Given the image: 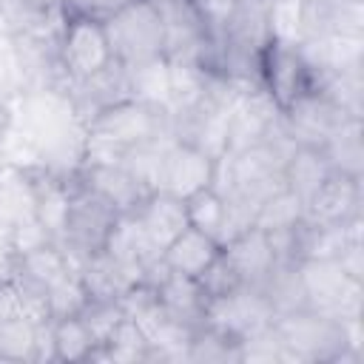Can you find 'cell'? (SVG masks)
<instances>
[{
    "label": "cell",
    "instance_id": "6da1fadb",
    "mask_svg": "<svg viewBox=\"0 0 364 364\" xmlns=\"http://www.w3.org/2000/svg\"><path fill=\"white\" fill-rule=\"evenodd\" d=\"M171 136L168 108L131 97L111 108H102L82 122V159L122 162L128 151L151 139Z\"/></svg>",
    "mask_w": 364,
    "mask_h": 364
},
{
    "label": "cell",
    "instance_id": "7a4b0ae2",
    "mask_svg": "<svg viewBox=\"0 0 364 364\" xmlns=\"http://www.w3.org/2000/svg\"><path fill=\"white\" fill-rule=\"evenodd\" d=\"M102 26L114 63L125 65L128 71H139L165 60V37L156 0H134L111 14Z\"/></svg>",
    "mask_w": 364,
    "mask_h": 364
},
{
    "label": "cell",
    "instance_id": "3957f363",
    "mask_svg": "<svg viewBox=\"0 0 364 364\" xmlns=\"http://www.w3.org/2000/svg\"><path fill=\"white\" fill-rule=\"evenodd\" d=\"M330 68L313 65L299 43L287 40H270L262 54H259V68H256V85L267 94V100L279 108L287 111L299 97L316 91L324 85Z\"/></svg>",
    "mask_w": 364,
    "mask_h": 364
},
{
    "label": "cell",
    "instance_id": "277c9868",
    "mask_svg": "<svg viewBox=\"0 0 364 364\" xmlns=\"http://www.w3.org/2000/svg\"><path fill=\"white\" fill-rule=\"evenodd\" d=\"M117 219H119V213L105 199H100L97 193L85 191L82 185H77L71 179L68 208H65L57 242L68 253L74 267L82 259L105 250V245H108V239H111V233L117 228Z\"/></svg>",
    "mask_w": 364,
    "mask_h": 364
},
{
    "label": "cell",
    "instance_id": "5b68a950",
    "mask_svg": "<svg viewBox=\"0 0 364 364\" xmlns=\"http://www.w3.org/2000/svg\"><path fill=\"white\" fill-rule=\"evenodd\" d=\"M57 63L63 82L85 80L100 68H105L108 63H114L105 26L91 17L63 14V26L57 34Z\"/></svg>",
    "mask_w": 364,
    "mask_h": 364
},
{
    "label": "cell",
    "instance_id": "8992f818",
    "mask_svg": "<svg viewBox=\"0 0 364 364\" xmlns=\"http://www.w3.org/2000/svg\"><path fill=\"white\" fill-rule=\"evenodd\" d=\"M162 37H165V63L199 65L205 46L210 40V17L199 0H156Z\"/></svg>",
    "mask_w": 364,
    "mask_h": 364
},
{
    "label": "cell",
    "instance_id": "52a82bcc",
    "mask_svg": "<svg viewBox=\"0 0 364 364\" xmlns=\"http://www.w3.org/2000/svg\"><path fill=\"white\" fill-rule=\"evenodd\" d=\"M71 179L77 185H82L85 191L97 193L100 199H105L119 216L134 213L142 205V199L151 193V188L122 162H91V159H82Z\"/></svg>",
    "mask_w": 364,
    "mask_h": 364
},
{
    "label": "cell",
    "instance_id": "ba28073f",
    "mask_svg": "<svg viewBox=\"0 0 364 364\" xmlns=\"http://www.w3.org/2000/svg\"><path fill=\"white\" fill-rule=\"evenodd\" d=\"M65 94H68V102H71V108L82 125L85 119H91L102 108H111L122 100L136 97L134 71H128L119 63H108L105 68H100L97 74H91L85 80H68Z\"/></svg>",
    "mask_w": 364,
    "mask_h": 364
},
{
    "label": "cell",
    "instance_id": "9c48e42d",
    "mask_svg": "<svg viewBox=\"0 0 364 364\" xmlns=\"http://www.w3.org/2000/svg\"><path fill=\"white\" fill-rule=\"evenodd\" d=\"M273 310L264 301V296L256 287H239L228 296L219 299H208L205 304V318L208 324L219 327L222 333L233 336V338H247L264 327L273 324Z\"/></svg>",
    "mask_w": 364,
    "mask_h": 364
},
{
    "label": "cell",
    "instance_id": "30bf717a",
    "mask_svg": "<svg viewBox=\"0 0 364 364\" xmlns=\"http://www.w3.org/2000/svg\"><path fill=\"white\" fill-rule=\"evenodd\" d=\"M213 165H216V159H210L208 154L171 139L162 151L154 191H168V193L185 199L193 191L213 182Z\"/></svg>",
    "mask_w": 364,
    "mask_h": 364
},
{
    "label": "cell",
    "instance_id": "8fae6325",
    "mask_svg": "<svg viewBox=\"0 0 364 364\" xmlns=\"http://www.w3.org/2000/svg\"><path fill=\"white\" fill-rule=\"evenodd\" d=\"M304 219L324 228L361 225V182L330 173L324 185L304 202Z\"/></svg>",
    "mask_w": 364,
    "mask_h": 364
},
{
    "label": "cell",
    "instance_id": "7c38bea8",
    "mask_svg": "<svg viewBox=\"0 0 364 364\" xmlns=\"http://www.w3.org/2000/svg\"><path fill=\"white\" fill-rule=\"evenodd\" d=\"M222 253H225L228 264L233 267V273L239 276V282L247 284V287H259V282L276 264L273 247H270V236L264 230L253 228V225L247 230L236 233L233 239H228L222 245Z\"/></svg>",
    "mask_w": 364,
    "mask_h": 364
},
{
    "label": "cell",
    "instance_id": "4fadbf2b",
    "mask_svg": "<svg viewBox=\"0 0 364 364\" xmlns=\"http://www.w3.org/2000/svg\"><path fill=\"white\" fill-rule=\"evenodd\" d=\"M131 216L136 219L142 233L151 239V245L159 247V250L188 225L185 199H179L168 191H151Z\"/></svg>",
    "mask_w": 364,
    "mask_h": 364
},
{
    "label": "cell",
    "instance_id": "5bb4252c",
    "mask_svg": "<svg viewBox=\"0 0 364 364\" xmlns=\"http://www.w3.org/2000/svg\"><path fill=\"white\" fill-rule=\"evenodd\" d=\"M219 250H222V245H219L210 233L185 225V228L162 247V264H165L171 273L199 279V276L205 273V267L219 256Z\"/></svg>",
    "mask_w": 364,
    "mask_h": 364
},
{
    "label": "cell",
    "instance_id": "9a60e30c",
    "mask_svg": "<svg viewBox=\"0 0 364 364\" xmlns=\"http://www.w3.org/2000/svg\"><path fill=\"white\" fill-rule=\"evenodd\" d=\"M154 287H156V304L168 318H173L179 324H188V327L202 324L208 299H205L196 279L171 273L165 267V273L154 282Z\"/></svg>",
    "mask_w": 364,
    "mask_h": 364
},
{
    "label": "cell",
    "instance_id": "2e32d148",
    "mask_svg": "<svg viewBox=\"0 0 364 364\" xmlns=\"http://www.w3.org/2000/svg\"><path fill=\"white\" fill-rule=\"evenodd\" d=\"M256 290L264 296L276 318L299 310H310L304 279H301V262H276Z\"/></svg>",
    "mask_w": 364,
    "mask_h": 364
},
{
    "label": "cell",
    "instance_id": "e0dca14e",
    "mask_svg": "<svg viewBox=\"0 0 364 364\" xmlns=\"http://www.w3.org/2000/svg\"><path fill=\"white\" fill-rule=\"evenodd\" d=\"M330 165L321 154V148L316 145H296L290 151V156L284 159L282 168V182L284 188H290L301 202H307L330 176Z\"/></svg>",
    "mask_w": 364,
    "mask_h": 364
},
{
    "label": "cell",
    "instance_id": "ac0fdd59",
    "mask_svg": "<svg viewBox=\"0 0 364 364\" xmlns=\"http://www.w3.org/2000/svg\"><path fill=\"white\" fill-rule=\"evenodd\" d=\"M48 341H51V361H94L100 353L97 338L85 327L80 316L48 318Z\"/></svg>",
    "mask_w": 364,
    "mask_h": 364
},
{
    "label": "cell",
    "instance_id": "d6986e66",
    "mask_svg": "<svg viewBox=\"0 0 364 364\" xmlns=\"http://www.w3.org/2000/svg\"><path fill=\"white\" fill-rule=\"evenodd\" d=\"M321 154L333 173L358 179L364 176V145H361V119H347L333 136H327L321 145Z\"/></svg>",
    "mask_w": 364,
    "mask_h": 364
},
{
    "label": "cell",
    "instance_id": "ffe728a7",
    "mask_svg": "<svg viewBox=\"0 0 364 364\" xmlns=\"http://www.w3.org/2000/svg\"><path fill=\"white\" fill-rule=\"evenodd\" d=\"M43 321L23 310L0 316V361H37Z\"/></svg>",
    "mask_w": 364,
    "mask_h": 364
},
{
    "label": "cell",
    "instance_id": "44dd1931",
    "mask_svg": "<svg viewBox=\"0 0 364 364\" xmlns=\"http://www.w3.org/2000/svg\"><path fill=\"white\" fill-rule=\"evenodd\" d=\"M185 361H199V364H228V361H242L239 338L222 333L219 327L202 321L191 330L188 347H185Z\"/></svg>",
    "mask_w": 364,
    "mask_h": 364
},
{
    "label": "cell",
    "instance_id": "7402d4cb",
    "mask_svg": "<svg viewBox=\"0 0 364 364\" xmlns=\"http://www.w3.org/2000/svg\"><path fill=\"white\" fill-rule=\"evenodd\" d=\"M304 219V202L290 191L284 188V182L270 191L259 208H256V219H253V228L264 230V233H276V230H290L296 228L299 222Z\"/></svg>",
    "mask_w": 364,
    "mask_h": 364
},
{
    "label": "cell",
    "instance_id": "603a6c76",
    "mask_svg": "<svg viewBox=\"0 0 364 364\" xmlns=\"http://www.w3.org/2000/svg\"><path fill=\"white\" fill-rule=\"evenodd\" d=\"M97 358L105 361H122V364H136V361H151V338L142 330V324L131 316H125L114 333L105 338V344L100 347Z\"/></svg>",
    "mask_w": 364,
    "mask_h": 364
},
{
    "label": "cell",
    "instance_id": "cb8c5ba5",
    "mask_svg": "<svg viewBox=\"0 0 364 364\" xmlns=\"http://www.w3.org/2000/svg\"><path fill=\"white\" fill-rule=\"evenodd\" d=\"M225 213H228V199L222 191H216L213 185H205L199 191H193L191 196H185V216L191 228H199L205 233H210L216 242L222 239V228H225Z\"/></svg>",
    "mask_w": 364,
    "mask_h": 364
},
{
    "label": "cell",
    "instance_id": "d4e9b609",
    "mask_svg": "<svg viewBox=\"0 0 364 364\" xmlns=\"http://www.w3.org/2000/svg\"><path fill=\"white\" fill-rule=\"evenodd\" d=\"M85 290L82 282L77 276V270H71L68 276H63L60 282H54L46 293V318H65V316H77L85 304Z\"/></svg>",
    "mask_w": 364,
    "mask_h": 364
},
{
    "label": "cell",
    "instance_id": "484cf974",
    "mask_svg": "<svg viewBox=\"0 0 364 364\" xmlns=\"http://www.w3.org/2000/svg\"><path fill=\"white\" fill-rule=\"evenodd\" d=\"M77 316L85 321V327L91 330V336L97 338L100 347L114 333V327L125 318L119 301H114V299H85V304H82V310Z\"/></svg>",
    "mask_w": 364,
    "mask_h": 364
},
{
    "label": "cell",
    "instance_id": "4316f807",
    "mask_svg": "<svg viewBox=\"0 0 364 364\" xmlns=\"http://www.w3.org/2000/svg\"><path fill=\"white\" fill-rule=\"evenodd\" d=\"M128 3H134V0H63V14H80V17L105 23L111 14H117Z\"/></svg>",
    "mask_w": 364,
    "mask_h": 364
},
{
    "label": "cell",
    "instance_id": "83f0119b",
    "mask_svg": "<svg viewBox=\"0 0 364 364\" xmlns=\"http://www.w3.org/2000/svg\"><path fill=\"white\" fill-rule=\"evenodd\" d=\"M9 131H11V111L0 102V145H3V139L9 136Z\"/></svg>",
    "mask_w": 364,
    "mask_h": 364
},
{
    "label": "cell",
    "instance_id": "f1b7e54d",
    "mask_svg": "<svg viewBox=\"0 0 364 364\" xmlns=\"http://www.w3.org/2000/svg\"><path fill=\"white\" fill-rule=\"evenodd\" d=\"M202 3H219V0H202Z\"/></svg>",
    "mask_w": 364,
    "mask_h": 364
}]
</instances>
